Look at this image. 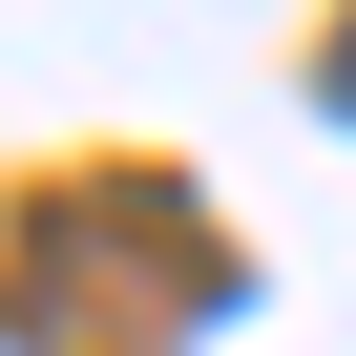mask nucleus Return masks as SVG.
Wrapping results in <instances>:
<instances>
[{"label":"nucleus","instance_id":"nucleus-1","mask_svg":"<svg viewBox=\"0 0 356 356\" xmlns=\"http://www.w3.org/2000/svg\"><path fill=\"white\" fill-rule=\"evenodd\" d=\"M335 105H356V22H335Z\"/></svg>","mask_w":356,"mask_h":356}]
</instances>
